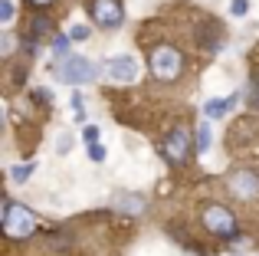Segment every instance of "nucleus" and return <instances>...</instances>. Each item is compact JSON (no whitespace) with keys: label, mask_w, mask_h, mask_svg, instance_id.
I'll list each match as a JSON object with an SVG mask.
<instances>
[{"label":"nucleus","mask_w":259,"mask_h":256,"mask_svg":"<svg viewBox=\"0 0 259 256\" xmlns=\"http://www.w3.org/2000/svg\"><path fill=\"white\" fill-rule=\"evenodd\" d=\"M36 230V214L23 204H13V200H4V233L13 240H26Z\"/></svg>","instance_id":"obj_1"},{"label":"nucleus","mask_w":259,"mask_h":256,"mask_svg":"<svg viewBox=\"0 0 259 256\" xmlns=\"http://www.w3.org/2000/svg\"><path fill=\"white\" fill-rule=\"evenodd\" d=\"M89 158H92V161H105V148H102V145H92V148H89Z\"/></svg>","instance_id":"obj_19"},{"label":"nucleus","mask_w":259,"mask_h":256,"mask_svg":"<svg viewBox=\"0 0 259 256\" xmlns=\"http://www.w3.org/2000/svg\"><path fill=\"white\" fill-rule=\"evenodd\" d=\"M66 50H69V39H66V36H56V39H53V53H56V56L66 59Z\"/></svg>","instance_id":"obj_17"},{"label":"nucleus","mask_w":259,"mask_h":256,"mask_svg":"<svg viewBox=\"0 0 259 256\" xmlns=\"http://www.w3.org/2000/svg\"><path fill=\"white\" fill-rule=\"evenodd\" d=\"M69 145H72L69 135H59V151H69Z\"/></svg>","instance_id":"obj_21"},{"label":"nucleus","mask_w":259,"mask_h":256,"mask_svg":"<svg viewBox=\"0 0 259 256\" xmlns=\"http://www.w3.org/2000/svg\"><path fill=\"white\" fill-rule=\"evenodd\" d=\"M46 33H53V20H50V17H33V23H30V39H39V36H46Z\"/></svg>","instance_id":"obj_11"},{"label":"nucleus","mask_w":259,"mask_h":256,"mask_svg":"<svg viewBox=\"0 0 259 256\" xmlns=\"http://www.w3.org/2000/svg\"><path fill=\"white\" fill-rule=\"evenodd\" d=\"M210 138H213V135H210V125L200 122V128H197V151H200V154L210 151Z\"/></svg>","instance_id":"obj_12"},{"label":"nucleus","mask_w":259,"mask_h":256,"mask_svg":"<svg viewBox=\"0 0 259 256\" xmlns=\"http://www.w3.org/2000/svg\"><path fill=\"white\" fill-rule=\"evenodd\" d=\"M105 72L115 79V82H135V76H138V63H135L132 56H112L105 63Z\"/></svg>","instance_id":"obj_7"},{"label":"nucleus","mask_w":259,"mask_h":256,"mask_svg":"<svg viewBox=\"0 0 259 256\" xmlns=\"http://www.w3.org/2000/svg\"><path fill=\"white\" fill-rule=\"evenodd\" d=\"M236 102H240V96H227V99H210L207 105H203V112H207L210 118H223L230 109H236Z\"/></svg>","instance_id":"obj_9"},{"label":"nucleus","mask_w":259,"mask_h":256,"mask_svg":"<svg viewBox=\"0 0 259 256\" xmlns=\"http://www.w3.org/2000/svg\"><path fill=\"white\" fill-rule=\"evenodd\" d=\"M203 227H207L210 233H217V237H227V240L236 237V217L230 214V207H223V204L203 207Z\"/></svg>","instance_id":"obj_3"},{"label":"nucleus","mask_w":259,"mask_h":256,"mask_svg":"<svg viewBox=\"0 0 259 256\" xmlns=\"http://www.w3.org/2000/svg\"><path fill=\"white\" fill-rule=\"evenodd\" d=\"M249 102H253V109H259V79H253V92H249Z\"/></svg>","instance_id":"obj_20"},{"label":"nucleus","mask_w":259,"mask_h":256,"mask_svg":"<svg viewBox=\"0 0 259 256\" xmlns=\"http://www.w3.org/2000/svg\"><path fill=\"white\" fill-rule=\"evenodd\" d=\"M151 72H154V79H161V82H174V79H181V72H184V56L174 50V46H154L151 50Z\"/></svg>","instance_id":"obj_2"},{"label":"nucleus","mask_w":259,"mask_h":256,"mask_svg":"<svg viewBox=\"0 0 259 256\" xmlns=\"http://www.w3.org/2000/svg\"><path fill=\"white\" fill-rule=\"evenodd\" d=\"M230 13H233V17H246L249 13V0H230Z\"/></svg>","instance_id":"obj_14"},{"label":"nucleus","mask_w":259,"mask_h":256,"mask_svg":"<svg viewBox=\"0 0 259 256\" xmlns=\"http://www.w3.org/2000/svg\"><path fill=\"white\" fill-rule=\"evenodd\" d=\"M230 191L249 200V197H256V194H259V178H256V174H249V171H236V174H230Z\"/></svg>","instance_id":"obj_8"},{"label":"nucleus","mask_w":259,"mask_h":256,"mask_svg":"<svg viewBox=\"0 0 259 256\" xmlns=\"http://www.w3.org/2000/svg\"><path fill=\"white\" fill-rule=\"evenodd\" d=\"M69 39H76V43H82V39H89V26H82V23H76L69 30Z\"/></svg>","instance_id":"obj_16"},{"label":"nucleus","mask_w":259,"mask_h":256,"mask_svg":"<svg viewBox=\"0 0 259 256\" xmlns=\"http://www.w3.org/2000/svg\"><path fill=\"white\" fill-rule=\"evenodd\" d=\"M89 17L99 26H105V30H118L121 20H125V10H121V0H92L89 4Z\"/></svg>","instance_id":"obj_5"},{"label":"nucleus","mask_w":259,"mask_h":256,"mask_svg":"<svg viewBox=\"0 0 259 256\" xmlns=\"http://www.w3.org/2000/svg\"><path fill=\"white\" fill-rule=\"evenodd\" d=\"M33 167H36V164H17V167L10 171V178L17 181V184H23V181H26V178L33 174Z\"/></svg>","instance_id":"obj_13"},{"label":"nucleus","mask_w":259,"mask_h":256,"mask_svg":"<svg viewBox=\"0 0 259 256\" xmlns=\"http://www.w3.org/2000/svg\"><path fill=\"white\" fill-rule=\"evenodd\" d=\"M59 76L69 79V82H76V86L95 82V79H99V66H95L92 59H85V56H66V59H63V69H59Z\"/></svg>","instance_id":"obj_4"},{"label":"nucleus","mask_w":259,"mask_h":256,"mask_svg":"<svg viewBox=\"0 0 259 256\" xmlns=\"http://www.w3.org/2000/svg\"><path fill=\"white\" fill-rule=\"evenodd\" d=\"M187 148H190L187 132H184V128H174L164 138V145H161V154H164L171 164H184V161H187Z\"/></svg>","instance_id":"obj_6"},{"label":"nucleus","mask_w":259,"mask_h":256,"mask_svg":"<svg viewBox=\"0 0 259 256\" xmlns=\"http://www.w3.org/2000/svg\"><path fill=\"white\" fill-rule=\"evenodd\" d=\"M82 141H85L89 148H92V145H99V128H95V125H85V132H82Z\"/></svg>","instance_id":"obj_15"},{"label":"nucleus","mask_w":259,"mask_h":256,"mask_svg":"<svg viewBox=\"0 0 259 256\" xmlns=\"http://www.w3.org/2000/svg\"><path fill=\"white\" fill-rule=\"evenodd\" d=\"M0 20H4V23L13 20V4H10V0H0Z\"/></svg>","instance_id":"obj_18"},{"label":"nucleus","mask_w":259,"mask_h":256,"mask_svg":"<svg viewBox=\"0 0 259 256\" xmlns=\"http://www.w3.org/2000/svg\"><path fill=\"white\" fill-rule=\"evenodd\" d=\"M33 7H46V4H53V0H30Z\"/></svg>","instance_id":"obj_22"},{"label":"nucleus","mask_w":259,"mask_h":256,"mask_svg":"<svg viewBox=\"0 0 259 256\" xmlns=\"http://www.w3.org/2000/svg\"><path fill=\"white\" fill-rule=\"evenodd\" d=\"M115 207H118V210H125V214H145V200L141 197H118L115 200Z\"/></svg>","instance_id":"obj_10"}]
</instances>
